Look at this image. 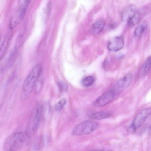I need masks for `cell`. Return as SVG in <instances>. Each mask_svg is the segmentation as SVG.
Returning <instances> with one entry per match:
<instances>
[{
	"instance_id": "15",
	"label": "cell",
	"mask_w": 151,
	"mask_h": 151,
	"mask_svg": "<svg viewBox=\"0 0 151 151\" xmlns=\"http://www.w3.org/2000/svg\"><path fill=\"white\" fill-rule=\"evenodd\" d=\"M95 79L92 76H88L84 78L81 81L82 85L86 87L91 86L94 82Z\"/></svg>"
},
{
	"instance_id": "20",
	"label": "cell",
	"mask_w": 151,
	"mask_h": 151,
	"mask_svg": "<svg viewBox=\"0 0 151 151\" xmlns=\"http://www.w3.org/2000/svg\"><path fill=\"white\" fill-rule=\"evenodd\" d=\"M52 7V4L50 2L48 4V7H47V14L48 16H49V15L50 14V11L51 10V9Z\"/></svg>"
},
{
	"instance_id": "1",
	"label": "cell",
	"mask_w": 151,
	"mask_h": 151,
	"mask_svg": "<svg viewBox=\"0 0 151 151\" xmlns=\"http://www.w3.org/2000/svg\"><path fill=\"white\" fill-rule=\"evenodd\" d=\"M29 140V135L27 132L21 131L14 133L6 140L4 149L7 151L20 150L27 146Z\"/></svg>"
},
{
	"instance_id": "9",
	"label": "cell",
	"mask_w": 151,
	"mask_h": 151,
	"mask_svg": "<svg viewBox=\"0 0 151 151\" xmlns=\"http://www.w3.org/2000/svg\"><path fill=\"white\" fill-rule=\"evenodd\" d=\"M136 12V7L130 5L126 8L123 11L122 14V19L123 21H128Z\"/></svg>"
},
{
	"instance_id": "10",
	"label": "cell",
	"mask_w": 151,
	"mask_h": 151,
	"mask_svg": "<svg viewBox=\"0 0 151 151\" xmlns=\"http://www.w3.org/2000/svg\"><path fill=\"white\" fill-rule=\"evenodd\" d=\"M105 25V23L102 20H99L96 21L92 26V32L94 34L100 33L103 30Z\"/></svg>"
},
{
	"instance_id": "11",
	"label": "cell",
	"mask_w": 151,
	"mask_h": 151,
	"mask_svg": "<svg viewBox=\"0 0 151 151\" xmlns=\"http://www.w3.org/2000/svg\"><path fill=\"white\" fill-rule=\"evenodd\" d=\"M111 115V114L108 112L99 111L92 113L90 117L93 119L101 120L109 117Z\"/></svg>"
},
{
	"instance_id": "16",
	"label": "cell",
	"mask_w": 151,
	"mask_h": 151,
	"mask_svg": "<svg viewBox=\"0 0 151 151\" xmlns=\"http://www.w3.org/2000/svg\"><path fill=\"white\" fill-rule=\"evenodd\" d=\"M66 102V99L63 98L57 103L55 106V110L57 111H60Z\"/></svg>"
},
{
	"instance_id": "6",
	"label": "cell",
	"mask_w": 151,
	"mask_h": 151,
	"mask_svg": "<svg viewBox=\"0 0 151 151\" xmlns=\"http://www.w3.org/2000/svg\"><path fill=\"white\" fill-rule=\"evenodd\" d=\"M116 93L114 89L110 90L103 93L94 101L93 104V106L100 107L105 106L114 99Z\"/></svg>"
},
{
	"instance_id": "17",
	"label": "cell",
	"mask_w": 151,
	"mask_h": 151,
	"mask_svg": "<svg viewBox=\"0 0 151 151\" xmlns=\"http://www.w3.org/2000/svg\"><path fill=\"white\" fill-rule=\"evenodd\" d=\"M146 27L145 24H141L138 26L134 31V35L136 37L140 36L144 31Z\"/></svg>"
},
{
	"instance_id": "13",
	"label": "cell",
	"mask_w": 151,
	"mask_h": 151,
	"mask_svg": "<svg viewBox=\"0 0 151 151\" xmlns=\"http://www.w3.org/2000/svg\"><path fill=\"white\" fill-rule=\"evenodd\" d=\"M140 17L139 13L138 12H136L127 21L129 26L132 27L136 25L139 22Z\"/></svg>"
},
{
	"instance_id": "18",
	"label": "cell",
	"mask_w": 151,
	"mask_h": 151,
	"mask_svg": "<svg viewBox=\"0 0 151 151\" xmlns=\"http://www.w3.org/2000/svg\"><path fill=\"white\" fill-rule=\"evenodd\" d=\"M58 84L60 89L61 91H65L68 90V86L65 83L60 81Z\"/></svg>"
},
{
	"instance_id": "4",
	"label": "cell",
	"mask_w": 151,
	"mask_h": 151,
	"mask_svg": "<svg viewBox=\"0 0 151 151\" xmlns=\"http://www.w3.org/2000/svg\"><path fill=\"white\" fill-rule=\"evenodd\" d=\"M99 124L96 122L91 120H85L76 125L72 132L74 135H81L90 134L99 127Z\"/></svg>"
},
{
	"instance_id": "19",
	"label": "cell",
	"mask_w": 151,
	"mask_h": 151,
	"mask_svg": "<svg viewBox=\"0 0 151 151\" xmlns=\"http://www.w3.org/2000/svg\"><path fill=\"white\" fill-rule=\"evenodd\" d=\"M31 0H24L23 3L22 5L26 9H27Z\"/></svg>"
},
{
	"instance_id": "5",
	"label": "cell",
	"mask_w": 151,
	"mask_h": 151,
	"mask_svg": "<svg viewBox=\"0 0 151 151\" xmlns=\"http://www.w3.org/2000/svg\"><path fill=\"white\" fill-rule=\"evenodd\" d=\"M151 108L142 109L137 115L130 125L129 130L132 133L135 132L137 129L140 127L146 119L150 115Z\"/></svg>"
},
{
	"instance_id": "8",
	"label": "cell",
	"mask_w": 151,
	"mask_h": 151,
	"mask_svg": "<svg viewBox=\"0 0 151 151\" xmlns=\"http://www.w3.org/2000/svg\"><path fill=\"white\" fill-rule=\"evenodd\" d=\"M132 78L131 74H128L120 78L116 84L114 89L116 92H121L127 88L132 82Z\"/></svg>"
},
{
	"instance_id": "21",
	"label": "cell",
	"mask_w": 151,
	"mask_h": 151,
	"mask_svg": "<svg viewBox=\"0 0 151 151\" xmlns=\"http://www.w3.org/2000/svg\"><path fill=\"white\" fill-rule=\"evenodd\" d=\"M108 63L109 62L108 60L107 59H106L103 63V65L104 66V67L106 68L108 65Z\"/></svg>"
},
{
	"instance_id": "2",
	"label": "cell",
	"mask_w": 151,
	"mask_h": 151,
	"mask_svg": "<svg viewBox=\"0 0 151 151\" xmlns=\"http://www.w3.org/2000/svg\"><path fill=\"white\" fill-rule=\"evenodd\" d=\"M41 70V65L37 64L25 79L21 93V97L22 100H25L30 96L40 76Z\"/></svg>"
},
{
	"instance_id": "22",
	"label": "cell",
	"mask_w": 151,
	"mask_h": 151,
	"mask_svg": "<svg viewBox=\"0 0 151 151\" xmlns=\"http://www.w3.org/2000/svg\"><path fill=\"white\" fill-rule=\"evenodd\" d=\"M115 27V25L114 24H110V27L111 28H113L114 27Z\"/></svg>"
},
{
	"instance_id": "7",
	"label": "cell",
	"mask_w": 151,
	"mask_h": 151,
	"mask_svg": "<svg viewBox=\"0 0 151 151\" xmlns=\"http://www.w3.org/2000/svg\"><path fill=\"white\" fill-rule=\"evenodd\" d=\"M124 43V40L122 37H115L111 39L109 41L107 48L111 51H117L123 47Z\"/></svg>"
},
{
	"instance_id": "14",
	"label": "cell",
	"mask_w": 151,
	"mask_h": 151,
	"mask_svg": "<svg viewBox=\"0 0 151 151\" xmlns=\"http://www.w3.org/2000/svg\"><path fill=\"white\" fill-rule=\"evenodd\" d=\"M151 57H149L141 68L142 71L144 74H146L149 71L151 66Z\"/></svg>"
},
{
	"instance_id": "12",
	"label": "cell",
	"mask_w": 151,
	"mask_h": 151,
	"mask_svg": "<svg viewBox=\"0 0 151 151\" xmlns=\"http://www.w3.org/2000/svg\"><path fill=\"white\" fill-rule=\"evenodd\" d=\"M9 38L6 37L0 46V62L5 55L8 48Z\"/></svg>"
},
{
	"instance_id": "3",
	"label": "cell",
	"mask_w": 151,
	"mask_h": 151,
	"mask_svg": "<svg viewBox=\"0 0 151 151\" xmlns=\"http://www.w3.org/2000/svg\"><path fill=\"white\" fill-rule=\"evenodd\" d=\"M42 106L37 103L32 109L27 125V132L29 134L36 132L39 126L42 113Z\"/></svg>"
}]
</instances>
